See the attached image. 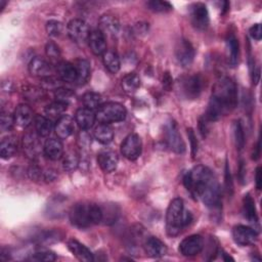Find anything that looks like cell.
I'll return each instance as SVG.
<instances>
[{"instance_id": "cell-1", "label": "cell", "mask_w": 262, "mask_h": 262, "mask_svg": "<svg viewBox=\"0 0 262 262\" xmlns=\"http://www.w3.org/2000/svg\"><path fill=\"white\" fill-rule=\"evenodd\" d=\"M186 189L199 198L208 208L219 210L221 205L220 186L212 171L203 165L193 167L183 178Z\"/></svg>"}, {"instance_id": "cell-2", "label": "cell", "mask_w": 262, "mask_h": 262, "mask_svg": "<svg viewBox=\"0 0 262 262\" xmlns=\"http://www.w3.org/2000/svg\"><path fill=\"white\" fill-rule=\"evenodd\" d=\"M237 103L238 89L236 83L231 78L223 77L214 84L212 96L203 117L209 123L217 121L232 112L236 108Z\"/></svg>"}, {"instance_id": "cell-3", "label": "cell", "mask_w": 262, "mask_h": 262, "mask_svg": "<svg viewBox=\"0 0 262 262\" xmlns=\"http://www.w3.org/2000/svg\"><path fill=\"white\" fill-rule=\"evenodd\" d=\"M69 217L75 227L84 230L103 221V210L96 204L78 203L71 208Z\"/></svg>"}, {"instance_id": "cell-4", "label": "cell", "mask_w": 262, "mask_h": 262, "mask_svg": "<svg viewBox=\"0 0 262 262\" xmlns=\"http://www.w3.org/2000/svg\"><path fill=\"white\" fill-rule=\"evenodd\" d=\"M183 214V201L179 198L172 200L166 213V232L168 236L176 237L181 233L182 228L184 227Z\"/></svg>"}, {"instance_id": "cell-5", "label": "cell", "mask_w": 262, "mask_h": 262, "mask_svg": "<svg viewBox=\"0 0 262 262\" xmlns=\"http://www.w3.org/2000/svg\"><path fill=\"white\" fill-rule=\"evenodd\" d=\"M127 111L125 107L119 103H107L102 105L95 116L96 120L103 124L121 122L125 120Z\"/></svg>"}, {"instance_id": "cell-6", "label": "cell", "mask_w": 262, "mask_h": 262, "mask_svg": "<svg viewBox=\"0 0 262 262\" xmlns=\"http://www.w3.org/2000/svg\"><path fill=\"white\" fill-rule=\"evenodd\" d=\"M205 82L201 75L194 74L182 77L178 82V89L180 94L187 100L198 99L204 88Z\"/></svg>"}, {"instance_id": "cell-7", "label": "cell", "mask_w": 262, "mask_h": 262, "mask_svg": "<svg viewBox=\"0 0 262 262\" xmlns=\"http://www.w3.org/2000/svg\"><path fill=\"white\" fill-rule=\"evenodd\" d=\"M164 137L168 148L176 154H183L185 152V144L179 134L176 122L169 119L164 125Z\"/></svg>"}, {"instance_id": "cell-8", "label": "cell", "mask_w": 262, "mask_h": 262, "mask_svg": "<svg viewBox=\"0 0 262 262\" xmlns=\"http://www.w3.org/2000/svg\"><path fill=\"white\" fill-rule=\"evenodd\" d=\"M142 151H143L142 140L140 136L136 134L129 135L121 145L122 155L130 161H135L138 158H140V156L142 155Z\"/></svg>"}, {"instance_id": "cell-9", "label": "cell", "mask_w": 262, "mask_h": 262, "mask_svg": "<svg viewBox=\"0 0 262 262\" xmlns=\"http://www.w3.org/2000/svg\"><path fill=\"white\" fill-rule=\"evenodd\" d=\"M189 14H190V21L192 26L200 31H204L209 26V14L206 6L204 4L198 3L193 4L189 8Z\"/></svg>"}, {"instance_id": "cell-10", "label": "cell", "mask_w": 262, "mask_h": 262, "mask_svg": "<svg viewBox=\"0 0 262 262\" xmlns=\"http://www.w3.org/2000/svg\"><path fill=\"white\" fill-rule=\"evenodd\" d=\"M194 48L189 40L180 39L175 47V57L178 63L183 68H187L192 63L194 58Z\"/></svg>"}, {"instance_id": "cell-11", "label": "cell", "mask_w": 262, "mask_h": 262, "mask_svg": "<svg viewBox=\"0 0 262 262\" xmlns=\"http://www.w3.org/2000/svg\"><path fill=\"white\" fill-rule=\"evenodd\" d=\"M67 32L70 37V39L78 44L84 43L88 40L90 31L88 25L79 19H74L70 21L67 27Z\"/></svg>"}, {"instance_id": "cell-12", "label": "cell", "mask_w": 262, "mask_h": 262, "mask_svg": "<svg viewBox=\"0 0 262 262\" xmlns=\"http://www.w3.org/2000/svg\"><path fill=\"white\" fill-rule=\"evenodd\" d=\"M204 249V240L200 235H191L179 244V252L185 257L198 255Z\"/></svg>"}, {"instance_id": "cell-13", "label": "cell", "mask_w": 262, "mask_h": 262, "mask_svg": "<svg viewBox=\"0 0 262 262\" xmlns=\"http://www.w3.org/2000/svg\"><path fill=\"white\" fill-rule=\"evenodd\" d=\"M233 238L236 244L240 246H250L253 245L258 238L257 233L246 225H237L233 230Z\"/></svg>"}, {"instance_id": "cell-14", "label": "cell", "mask_w": 262, "mask_h": 262, "mask_svg": "<svg viewBox=\"0 0 262 262\" xmlns=\"http://www.w3.org/2000/svg\"><path fill=\"white\" fill-rule=\"evenodd\" d=\"M29 72L32 76L45 78L50 76L52 72V67L50 61H47L43 57L35 56L31 59L29 63Z\"/></svg>"}, {"instance_id": "cell-15", "label": "cell", "mask_w": 262, "mask_h": 262, "mask_svg": "<svg viewBox=\"0 0 262 262\" xmlns=\"http://www.w3.org/2000/svg\"><path fill=\"white\" fill-rule=\"evenodd\" d=\"M55 134L58 139L60 140H66L70 138L74 130H75V122L73 118L69 115H63L61 116L57 121L54 126Z\"/></svg>"}, {"instance_id": "cell-16", "label": "cell", "mask_w": 262, "mask_h": 262, "mask_svg": "<svg viewBox=\"0 0 262 262\" xmlns=\"http://www.w3.org/2000/svg\"><path fill=\"white\" fill-rule=\"evenodd\" d=\"M144 249L148 256L152 258H161L167 254L166 245L156 237H148L144 242Z\"/></svg>"}, {"instance_id": "cell-17", "label": "cell", "mask_w": 262, "mask_h": 262, "mask_svg": "<svg viewBox=\"0 0 262 262\" xmlns=\"http://www.w3.org/2000/svg\"><path fill=\"white\" fill-rule=\"evenodd\" d=\"M97 162H99L101 169L104 172L110 173V172H113L114 170H116V168L118 166L119 158L115 152L110 151V150H105V151H102L97 155Z\"/></svg>"}, {"instance_id": "cell-18", "label": "cell", "mask_w": 262, "mask_h": 262, "mask_svg": "<svg viewBox=\"0 0 262 262\" xmlns=\"http://www.w3.org/2000/svg\"><path fill=\"white\" fill-rule=\"evenodd\" d=\"M87 41L91 51L95 55H103L107 51L106 36L100 29L91 31Z\"/></svg>"}, {"instance_id": "cell-19", "label": "cell", "mask_w": 262, "mask_h": 262, "mask_svg": "<svg viewBox=\"0 0 262 262\" xmlns=\"http://www.w3.org/2000/svg\"><path fill=\"white\" fill-rule=\"evenodd\" d=\"M226 53L228 64L233 68L237 67L240 56V45L239 40L234 33H230L226 37Z\"/></svg>"}, {"instance_id": "cell-20", "label": "cell", "mask_w": 262, "mask_h": 262, "mask_svg": "<svg viewBox=\"0 0 262 262\" xmlns=\"http://www.w3.org/2000/svg\"><path fill=\"white\" fill-rule=\"evenodd\" d=\"M56 73L61 81L67 83H76L77 72L73 63L69 61H60L56 64Z\"/></svg>"}, {"instance_id": "cell-21", "label": "cell", "mask_w": 262, "mask_h": 262, "mask_svg": "<svg viewBox=\"0 0 262 262\" xmlns=\"http://www.w3.org/2000/svg\"><path fill=\"white\" fill-rule=\"evenodd\" d=\"M68 248L70 252L80 261L91 262L94 260V257L91 251L86 246H84L83 244H81L76 240H73V239L70 240L68 242Z\"/></svg>"}, {"instance_id": "cell-22", "label": "cell", "mask_w": 262, "mask_h": 262, "mask_svg": "<svg viewBox=\"0 0 262 262\" xmlns=\"http://www.w3.org/2000/svg\"><path fill=\"white\" fill-rule=\"evenodd\" d=\"M99 27L105 35L107 34L110 36H116L120 32V23L117 18L112 15H104L100 19Z\"/></svg>"}, {"instance_id": "cell-23", "label": "cell", "mask_w": 262, "mask_h": 262, "mask_svg": "<svg viewBox=\"0 0 262 262\" xmlns=\"http://www.w3.org/2000/svg\"><path fill=\"white\" fill-rule=\"evenodd\" d=\"M75 120L81 129L87 130L93 126L96 120V116L92 110H89L87 108H81L77 110L75 114Z\"/></svg>"}, {"instance_id": "cell-24", "label": "cell", "mask_w": 262, "mask_h": 262, "mask_svg": "<svg viewBox=\"0 0 262 262\" xmlns=\"http://www.w3.org/2000/svg\"><path fill=\"white\" fill-rule=\"evenodd\" d=\"M43 151H44L45 157L48 158L49 160H51V161L59 160L63 154L62 144L60 143L59 140L49 139L46 141Z\"/></svg>"}, {"instance_id": "cell-25", "label": "cell", "mask_w": 262, "mask_h": 262, "mask_svg": "<svg viewBox=\"0 0 262 262\" xmlns=\"http://www.w3.org/2000/svg\"><path fill=\"white\" fill-rule=\"evenodd\" d=\"M15 123L23 128L28 127L33 120V111L27 105H20L17 107L14 114Z\"/></svg>"}, {"instance_id": "cell-26", "label": "cell", "mask_w": 262, "mask_h": 262, "mask_svg": "<svg viewBox=\"0 0 262 262\" xmlns=\"http://www.w3.org/2000/svg\"><path fill=\"white\" fill-rule=\"evenodd\" d=\"M74 66L77 72L76 83L79 85L85 84L89 80L90 73H91L90 62L87 59H77L74 62Z\"/></svg>"}, {"instance_id": "cell-27", "label": "cell", "mask_w": 262, "mask_h": 262, "mask_svg": "<svg viewBox=\"0 0 262 262\" xmlns=\"http://www.w3.org/2000/svg\"><path fill=\"white\" fill-rule=\"evenodd\" d=\"M23 147L26 155L32 159L36 158L40 152V144L38 138L32 134H29L24 137Z\"/></svg>"}, {"instance_id": "cell-28", "label": "cell", "mask_w": 262, "mask_h": 262, "mask_svg": "<svg viewBox=\"0 0 262 262\" xmlns=\"http://www.w3.org/2000/svg\"><path fill=\"white\" fill-rule=\"evenodd\" d=\"M18 151V141L15 137L6 138L0 144V156L3 159H11Z\"/></svg>"}, {"instance_id": "cell-29", "label": "cell", "mask_w": 262, "mask_h": 262, "mask_svg": "<svg viewBox=\"0 0 262 262\" xmlns=\"http://www.w3.org/2000/svg\"><path fill=\"white\" fill-rule=\"evenodd\" d=\"M121 86L124 92L133 94L141 87V78L137 73H129L125 75L121 81Z\"/></svg>"}, {"instance_id": "cell-30", "label": "cell", "mask_w": 262, "mask_h": 262, "mask_svg": "<svg viewBox=\"0 0 262 262\" xmlns=\"http://www.w3.org/2000/svg\"><path fill=\"white\" fill-rule=\"evenodd\" d=\"M35 130L39 137L46 138L53 130V123L49 118L38 115L35 117Z\"/></svg>"}, {"instance_id": "cell-31", "label": "cell", "mask_w": 262, "mask_h": 262, "mask_svg": "<svg viewBox=\"0 0 262 262\" xmlns=\"http://www.w3.org/2000/svg\"><path fill=\"white\" fill-rule=\"evenodd\" d=\"M94 138L99 143L103 145H109L114 139V131L109 126V124L101 123L94 129Z\"/></svg>"}, {"instance_id": "cell-32", "label": "cell", "mask_w": 262, "mask_h": 262, "mask_svg": "<svg viewBox=\"0 0 262 262\" xmlns=\"http://www.w3.org/2000/svg\"><path fill=\"white\" fill-rule=\"evenodd\" d=\"M103 61H104L106 69L110 73L116 74L119 72V70L121 68V62H120V58L116 52H114L112 50H107L103 54Z\"/></svg>"}, {"instance_id": "cell-33", "label": "cell", "mask_w": 262, "mask_h": 262, "mask_svg": "<svg viewBox=\"0 0 262 262\" xmlns=\"http://www.w3.org/2000/svg\"><path fill=\"white\" fill-rule=\"evenodd\" d=\"M62 239V234L59 231L43 232L33 238L34 242L39 245H50L59 242Z\"/></svg>"}, {"instance_id": "cell-34", "label": "cell", "mask_w": 262, "mask_h": 262, "mask_svg": "<svg viewBox=\"0 0 262 262\" xmlns=\"http://www.w3.org/2000/svg\"><path fill=\"white\" fill-rule=\"evenodd\" d=\"M243 210H244V215L248 219L249 222H251V223L258 222V216H257V211H256V207H255V202L249 193H247L245 195V198L243 200Z\"/></svg>"}, {"instance_id": "cell-35", "label": "cell", "mask_w": 262, "mask_h": 262, "mask_svg": "<svg viewBox=\"0 0 262 262\" xmlns=\"http://www.w3.org/2000/svg\"><path fill=\"white\" fill-rule=\"evenodd\" d=\"M68 108V104L61 102H54L45 108V114L50 118H60Z\"/></svg>"}, {"instance_id": "cell-36", "label": "cell", "mask_w": 262, "mask_h": 262, "mask_svg": "<svg viewBox=\"0 0 262 262\" xmlns=\"http://www.w3.org/2000/svg\"><path fill=\"white\" fill-rule=\"evenodd\" d=\"M82 104L89 110L97 109L102 106V96L96 92H86L82 96Z\"/></svg>"}, {"instance_id": "cell-37", "label": "cell", "mask_w": 262, "mask_h": 262, "mask_svg": "<svg viewBox=\"0 0 262 262\" xmlns=\"http://www.w3.org/2000/svg\"><path fill=\"white\" fill-rule=\"evenodd\" d=\"M80 165L79 156L75 152H69L63 156L62 167L66 171H73Z\"/></svg>"}, {"instance_id": "cell-38", "label": "cell", "mask_w": 262, "mask_h": 262, "mask_svg": "<svg viewBox=\"0 0 262 262\" xmlns=\"http://www.w3.org/2000/svg\"><path fill=\"white\" fill-rule=\"evenodd\" d=\"M234 135H235V141H236V146L237 149L239 151H242L245 147V133H244V128H243V124L241 122V120H238L235 122L234 125Z\"/></svg>"}, {"instance_id": "cell-39", "label": "cell", "mask_w": 262, "mask_h": 262, "mask_svg": "<svg viewBox=\"0 0 262 262\" xmlns=\"http://www.w3.org/2000/svg\"><path fill=\"white\" fill-rule=\"evenodd\" d=\"M45 52H46V55L50 61V63H54V64H57L60 62V56H61V53H60V49L59 47L54 43V42H48L46 44V47H45Z\"/></svg>"}, {"instance_id": "cell-40", "label": "cell", "mask_w": 262, "mask_h": 262, "mask_svg": "<svg viewBox=\"0 0 262 262\" xmlns=\"http://www.w3.org/2000/svg\"><path fill=\"white\" fill-rule=\"evenodd\" d=\"M23 94L28 101L37 102L44 96V89L36 86H25L23 89Z\"/></svg>"}, {"instance_id": "cell-41", "label": "cell", "mask_w": 262, "mask_h": 262, "mask_svg": "<svg viewBox=\"0 0 262 262\" xmlns=\"http://www.w3.org/2000/svg\"><path fill=\"white\" fill-rule=\"evenodd\" d=\"M148 8L155 13H168L172 11L173 7L167 2H161V0H152L147 4Z\"/></svg>"}, {"instance_id": "cell-42", "label": "cell", "mask_w": 262, "mask_h": 262, "mask_svg": "<svg viewBox=\"0 0 262 262\" xmlns=\"http://www.w3.org/2000/svg\"><path fill=\"white\" fill-rule=\"evenodd\" d=\"M54 96L56 99V102L69 104V102L75 96V93L73 90H71L69 88L60 87L54 91Z\"/></svg>"}, {"instance_id": "cell-43", "label": "cell", "mask_w": 262, "mask_h": 262, "mask_svg": "<svg viewBox=\"0 0 262 262\" xmlns=\"http://www.w3.org/2000/svg\"><path fill=\"white\" fill-rule=\"evenodd\" d=\"M41 87L44 90H54L55 91L56 89L62 87V84H61V80H59L55 77H52V76H48V77L42 78Z\"/></svg>"}, {"instance_id": "cell-44", "label": "cell", "mask_w": 262, "mask_h": 262, "mask_svg": "<svg viewBox=\"0 0 262 262\" xmlns=\"http://www.w3.org/2000/svg\"><path fill=\"white\" fill-rule=\"evenodd\" d=\"M63 26L60 22L55 20H50L46 23V32L50 37H57L61 34Z\"/></svg>"}, {"instance_id": "cell-45", "label": "cell", "mask_w": 262, "mask_h": 262, "mask_svg": "<svg viewBox=\"0 0 262 262\" xmlns=\"http://www.w3.org/2000/svg\"><path fill=\"white\" fill-rule=\"evenodd\" d=\"M55 259H56L55 254L50 251H39L32 254L31 258H29V260L39 261V262H52Z\"/></svg>"}, {"instance_id": "cell-46", "label": "cell", "mask_w": 262, "mask_h": 262, "mask_svg": "<svg viewBox=\"0 0 262 262\" xmlns=\"http://www.w3.org/2000/svg\"><path fill=\"white\" fill-rule=\"evenodd\" d=\"M15 119L14 116H11L9 113L3 112L2 114V123H0V128H2L3 133H7V131H11L14 127Z\"/></svg>"}, {"instance_id": "cell-47", "label": "cell", "mask_w": 262, "mask_h": 262, "mask_svg": "<svg viewBox=\"0 0 262 262\" xmlns=\"http://www.w3.org/2000/svg\"><path fill=\"white\" fill-rule=\"evenodd\" d=\"M28 176L32 179V180H39L41 177L43 178V171L41 170V168L36 165V164H33L29 167L28 169Z\"/></svg>"}, {"instance_id": "cell-48", "label": "cell", "mask_w": 262, "mask_h": 262, "mask_svg": "<svg viewBox=\"0 0 262 262\" xmlns=\"http://www.w3.org/2000/svg\"><path fill=\"white\" fill-rule=\"evenodd\" d=\"M225 190H226L227 194H230V195L233 194L234 183H233L232 173H231V169H230V166H228L227 162H226V165H225Z\"/></svg>"}, {"instance_id": "cell-49", "label": "cell", "mask_w": 262, "mask_h": 262, "mask_svg": "<svg viewBox=\"0 0 262 262\" xmlns=\"http://www.w3.org/2000/svg\"><path fill=\"white\" fill-rule=\"evenodd\" d=\"M187 136H188V140L190 142L191 155H192V157H194L196 155V152H198V141H196L195 135L191 128L187 129Z\"/></svg>"}, {"instance_id": "cell-50", "label": "cell", "mask_w": 262, "mask_h": 262, "mask_svg": "<svg viewBox=\"0 0 262 262\" xmlns=\"http://www.w3.org/2000/svg\"><path fill=\"white\" fill-rule=\"evenodd\" d=\"M249 33H250V36H251L253 39H255V40L259 41V40L261 39V37H262L261 25H260V24H256V25H254V26L250 29Z\"/></svg>"}, {"instance_id": "cell-51", "label": "cell", "mask_w": 262, "mask_h": 262, "mask_svg": "<svg viewBox=\"0 0 262 262\" xmlns=\"http://www.w3.org/2000/svg\"><path fill=\"white\" fill-rule=\"evenodd\" d=\"M57 178V173L53 169H47L43 171V179L46 182H52Z\"/></svg>"}, {"instance_id": "cell-52", "label": "cell", "mask_w": 262, "mask_h": 262, "mask_svg": "<svg viewBox=\"0 0 262 262\" xmlns=\"http://www.w3.org/2000/svg\"><path fill=\"white\" fill-rule=\"evenodd\" d=\"M208 125H209V122L204 117H202L199 121V128H200V133L203 138H205L208 134V131H209Z\"/></svg>"}, {"instance_id": "cell-53", "label": "cell", "mask_w": 262, "mask_h": 262, "mask_svg": "<svg viewBox=\"0 0 262 262\" xmlns=\"http://www.w3.org/2000/svg\"><path fill=\"white\" fill-rule=\"evenodd\" d=\"M172 84H173V80H172L170 74H169L168 72H166V73L164 74V76H163V86H164L166 89L169 90V89L171 88Z\"/></svg>"}, {"instance_id": "cell-54", "label": "cell", "mask_w": 262, "mask_h": 262, "mask_svg": "<svg viewBox=\"0 0 262 262\" xmlns=\"http://www.w3.org/2000/svg\"><path fill=\"white\" fill-rule=\"evenodd\" d=\"M136 29H137L138 34H146L149 31V24H145V23L137 24Z\"/></svg>"}, {"instance_id": "cell-55", "label": "cell", "mask_w": 262, "mask_h": 262, "mask_svg": "<svg viewBox=\"0 0 262 262\" xmlns=\"http://www.w3.org/2000/svg\"><path fill=\"white\" fill-rule=\"evenodd\" d=\"M256 187L258 190L261 189V186H262V175H261V168L258 167L256 169Z\"/></svg>"}, {"instance_id": "cell-56", "label": "cell", "mask_w": 262, "mask_h": 262, "mask_svg": "<svg viewBox=\"0 0 262 262\" xmlns=\"http://www.w3.org/2000/svg\"><path fill=\"white\" fill-rule=\"evenodd\" d=\"M245 174H246V169H245V165L244 162L241 161L240 163V169H239V175H240V180L243 183L245 180Z\"/></svg>"}, {"instance_id": "cell-57", "label": "cell", "mask_w": 262, "mask_h": 262, "mask_svg": "<svg viewBox=\"0 0 262 262\" xmlns=\"http://www.w3.org/2000/svg\"><path fill=\"white\" fill-rule=\"evenodd\" d=\"M259 156H260V141L258 142V144L256 146V149H255V151L252 154V159L253 160H258Z\"/></svg>"}, {"instance_id": "cell-58", "label": "cell", "mask_w": 262, "mask_h": 262, "mask_svg": "<svg viewBox=\"0 0 262 262\" xmlns=\"http://www.w3.org/2000/svg\"><path fill=\"white\" fill-rule=\"evenodd\" d=\"M221 252H222V256H223V259H224L225 261H230V260L234 261V258H232L231 256H227V253H225V252H223V251H221Z\"/></svg>"}]
</instances>
